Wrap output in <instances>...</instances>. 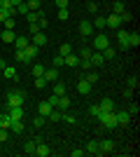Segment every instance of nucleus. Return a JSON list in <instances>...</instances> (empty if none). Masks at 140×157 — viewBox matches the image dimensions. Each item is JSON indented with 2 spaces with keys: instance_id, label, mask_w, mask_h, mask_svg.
Wrapping results in <instances>:
<instances>
[{
  "instance_id": "c03bdc74",
  "label": "nucleus",
  "mask_w": 140,
  "mask_h": 157,
  "mask_svg": "<svg viewBox=\"0 0 140 157\" xmlns=\"http://www.w3.org/2000/svg\"><path fill=\"white\" fill-rule=\"evenodd\" d=\"M12 2H9V0H0V10H12Z\"/></svg>"
},
{
  "instance_id": "c85d7f7f",
  "label": "nucleus",
  "mask_w": 140,
  "mask_h": 157,
  "mask_svg": "<svg viewBox=\"0 0 140 157\" xmlns=\"http://www.w3.org/2000/svg\"><path fill=\"white\" fill-rule=\"evenodd\" d=\"M35 141H28V143H23V152H26V155H35Z\"/></svg>"
},
{
  "instance_id": "8fccbe9b",
  "label": "nucleus",
  "mask_w": 140,
  "mask_h": 157,
  "mask_svg": "<svg viewBox=\"0 0 140 157\" xmlns=\"http://www.w3.org/2000/svg\"><path fill=\"white\" fill-rule=\"evenodd\" d=\"M138 78H128V87H131V89H138Z\"/></svg>"
},
{
  "instance_id": "423d86ee",
  "label": "nucleus",
  "mask_w": 140,
  "mask_h": 157,
  "mask_svg": "<svg viewBox=\"0 0 140 157\" xmlns=\"http://www.w3.org/2000/svg\"><path fill=\"white\" fill-rule=\"evenodd\" d=\"M114 117H117V124H128L131 122V113L128 110H114Z\"/></svg>"
},
{
  "instance_id": "dca6fc26",
  "label": "nucleus",
  "mask_w": 140,
  "mask_h": 157,
  "mask_svg": "<svg viewBox=\"0 0 140 157\" xmlns=\"http://www.w3.org/2000/svg\"><path fill=\"white\" fill-rule=\"evenodd\" d=\"M56 108H59V110H63V113H66L68 108H70V98H68L66 94H63V96H59V103H56Z\"/></svg>"
},
{
  "instance_id": "473e14b6",
  "label": "nucleus",
  "mask_w": 140,
  "mask_h": 157,
  "mask_svg": "<svg viewBox=\"0 0 140 157\" xmlns=\"http://www.w3.org/2000/svg\"><path fill=\"white\" fill-rule=\"evenodd\" d=\"M91 24H93V28H98V31H100V28H105V17H96Z\"/></svg>"
},
{
  "instance_id": "f3484780",
  "label": "nucleus",
  "mask_w": 140,
  "mask_h": 157,
  "mask_svg": "<svg viewBox=\"0 0 140 157\" xmlns=\"http://www.w3.org/2000/svg\"><path fill=\"white\" fill-rule=\"evenodd\" d=\"M49 152H52V150H49L45 143H38V145H35V155H38V157H49Z\"/></svg>"
},
{
  "instance_id": "4d7b16f0",
  "label": "nucleus",
  "mask_w": 140,
  "mask_h": 157,
  "mask_svg": "<svg viewBox=\"0 0 140 157\" xmlns=\"http://www.w3.org/2000/svg\"><path fill=\"white\" fill-rule=\"evenodd\" d=\"M5 19H9V12H7V10H0V21H5Z\"/></svg>"
},
{
  "instance_id": "2eb2a0df",
  "label": "nucleus",
  "mask_w": 140,
  "mask_h": 157,
  "mask_svg": "<svg viewBox=\"0 0 140 157\" xmlns=\"http://www.w3.org/2000/svg\"><path fill=\"white\" fill-rule=\"evenodd\" d=\"M77 92L80 94H89L91 92V82H89V80H80V82H77Z\"/></svg>"
},
{
  "instance_id": "37998d69",
  "label": "nucleus",
  "mask_w": 140,
  "mask_h": 157,
  "mask_svg": "<svg viewBox=\"0 0 140 157\" xmlns=\"http://www.w3.org/2000/svg\"><path fill=\"white\" fill-rule=\"evenodd\" d=\"M80 63H82V68L84 71H91L93 66H91V59H80Z\"/></svg>"
},
{
  "instance_id": "4c0bfd02",
  "label": "nucleus",
  "mask_w": 140,
  "mask_h": 157,
  "mask_svg": "<svg viewBox=\"0 0 140 157\" xmlns=\"http://www.w3.org/2000/svg\"><path fill=\"white\" fill-rule=\"evenodd\" d=\"M68 17H70V12H68V7H59V19H61V21H66Z\"/></svg>"
},
{
  "instance_id": "0eeeda50",
  "label": "nucleus",
  "mask_w": 140,
  "mask_h": 157,
  "mask_svg": "<svg viewBox=\"0 0 140 157\" xmlns=\"http://www.w3.org/2000/svg\"><path fill=\"white\" fill-rule=\"evenodd\" d=\"M42 78H45L47 82H56V80L61 78V73H59V68H54V66H52L49 71H47V68H45V75H42Z\"/></svg>"
},
{
  "instance_id": "6e6552de",
  "label": "nucleus",
  "mask_w": 140,
  "mask_h": 157,
  "mask_svg": "<svg viewBox=\"0 0 140 157\" xmlns=\"http://www.w3.org/2000/svg\"><path fill=\"white\" fill-rule=\"evenodd\" d=\"M117 42H119L121 49H128V33L121 31V28H117Z\"/></svg>"
},
{
  "instance_id": "680f3d73",
  "label": "nucleus",
  "mask_w": 140,
  "mask_h": 157,
  "mask_svg": "<svg viewBox=\"0 0 140 157\" xmlns=\"http://www.w3.org/2000/svg\"><path fill=\"white\" fill-rule=\"evenodd\" d=\"M9 2H12V5L16 7V5H19V2H23V0H9Z\"/></svg>"
},
{
  "instance_id": "f03ea898",
  "label": "nucleus",
  "mask_w": 140,
  "mask_h": 157,
  "mask_svg": "<svg viewBox=\"0 0 140 157\" xmlns=\"http://www.w3.org/2000/svg\"><path fill=\"white\" fill-rule=\"evenodd\" d=\"M23 98H26V94L19 92V89H16V92H9L7 94V110L14 108V105H23Z\"/></svg>"
},
{
  "instance_id": "a19ab883",
  "label": "nucleus",
  "mask_w": 140,
  "mask_h": 157,
  "mask_svg": "<svg viewBox=\"0 0 140 157\" xmlns=\"http://www.w3.org/2000/svg\"><path fill=\"white\" fill-rule=\"evenodd\" d=\"M35 87H38V89H45V87H47V80L42 78V75H40V78H35Z\"/></svg>"
},
{
  "instance_id": "e433bc0d",
  "label": "nucleus",
  "mask_w": 140,
  "mask_h": 157,
  "mask_svg": "<svg viewBox=\"0 0 140 157\" xmlns=\"http://www.w3.org/2000/svg\"><path fill=\"white\" fill-rule=\"evenodd\" d=\"M33 127H35V129H40V127H45V115H38V117L33 120Z\"/></svg>"
},
{
  "instance_id": "412c9836",
  "label": "nucleus",
  "mask_w": 140,
  "mask_h": 157,
  "mask_svg": "<svg viewBox=\"0 0 140 157\" xmlns=\"http://www.w3.org/2000/svg\"><path fill=\"white\" fill-rule=\"evenodd\" d=\"M89 59H91V66H103V54L100 52H91V56H89Z\"/></svg>"
},
{
  "instance_id": "4468645a",
  "label": "nucleus",
  "mask_w": 140,
  "mask_h": 157,
  "mask_svg": "<svg viewBox=\"0 0 140 157\" xmlns=\"http://www.w3.org/2000/svg\"><path fill=\"white\" fill-rule=\"evenodd\" d=\"M7 113H9V117H12V120H21V117H23V105H14V108H9Z\"/></svg>"
},
{
  "instance_id": "13d9d810",
  "label": "nucleus",
  "mask_w": 140,
  "mask_h": 157,
  "mask_svg": "<svg viewBox=\"0 0 140 157\" xmlns=\"http://www.w3.org/2000/svg\"><path fill=\"white\" fill-rule=\"evenodd\" d=\"M87 10H89V12H98V5H96V2H89Z\"/></svg>"
},
{
  "instance_id": "6e6d98bb",
  "label": "nucleus",
  "mask_w": 140,
  "mask_h": 157,
  "mask_svg": "<svg viewBox=\"0 0 140 157\" xmlns=\"http://www.w3.org/2000/svg\"><path fill=\"white\" fill-rule=\"evenodd\" d=\"M47 101H49V103H52V105H54V108H56V103H59V96H56V94H52V96L47 98Z\"/></svg>"
},
{
  "instance_id": "393cba45",
  "label": "nucleus",
  "mask_w": 140,
  "mask_h": 157,
  "mask_svg": "<svg viewBox=\"0 0 140 157\" xmlns=\"http://www.w3.org/2000/svg\"><path fill=\"white\" fill-rule=\"evenodd\" d=\"M100 54H103V59H114V56H117V49L110 45V47H105V49H103Z\"/></svg>"
},
{
  "instance_id": "9d476101",
  "label": "nucleus",
  "mask_w": 140,
  "mask_h": 157,
  "mask_svg": "<svg viewBox=\"0 0 140 157\" xmlns=\"http://www.w3.org/2000/svg\"><path fill=\"white\" fill-rule=\"evenodd\" d=\"M98 105H100V110H103V113H112V110H117V105H114L112 98H103Z\"/></svg>"
},
{
  "instance_id": "a211bd4d",
  "label": "nucleus",
  "mask_w": 140,
  "mask_h": 157,
  "mask_svg": "<svg viewBox=\"0 0 140 157\" xmlns=\"http://www.w3.org/2000/svg\"><path fill=\"white\" fill-rule=\"evenodd\" d=\"M38 110H40V113H42V115H45V117H47V115H49V113H52V110H54V105H52V103H49V101H42V103H40V105H38Z\"/></svg>"
},
{
  "instance_id": "9b49d317",
  "label": "nucleus",
  "mask_w": 140,
  "mask_h": 157,
  "mask_svg": "<svg viewBox=\"0 0 140 157\" xmlns=\"http://www.w3.org/2000/svg\"><path fill=\"white\" fill-rule=\"evenodd\" d=\"M63 63L70 66V68H77V66H80V56H75V54L70 52L68 56H63Z\"/></svg>"
},
{
  "instance_id": "5701e85b",
  "label": "nucleus",
  "mask_w": 140,
  "mask_h": 157,
  "mask_svg": "<svg viewBox=\"0 0 140 157\" xmlns=\"http://www.w3.org/2000/svg\"><path fill=\"white\" fill-rule=\"evenodd\" d=\"M140 45V33H128V47H138Z\"/></svg>"
},
{
  "instance_id": "603ef678",
  "label": "nucleus",
  "mask_w": 140,
  "mask_h": 157,
  "mask_svg": "<svg viewBox=\"0 0 140 157\" xmlns=\"http://www.w3.org/2000/svg\"><path fill=\"white\" fill-rule=\"evenodd\" d=\"M59 66H63V56H61V54L54 56V68H59Z\"/></svg>"
},
{
  "instance_id": "09e8293b",
  "label": "nucleus",
  "mask_w": 140,
  "mask_h": 157,
  "mask_svg": "<svg viewBox=\"0 0 140 157\" xmlns=\"http://www.w3.org/2000/svg\"><path fill=\"white\" fill-rule=\"evenodd\" d=\"M40 31V26H38V21H35V24H31V26H28V33H31V35H35V33Z\"/></svg>"
},
{
  "instance_id": "052dcab7",
  "label": "nucleus",
  "mask_w": 140,
  "mask_h": 157,
  "mask_svg": "<svg viewBox=\"0 0 140 157\" xmlns=\"http://www.w3.org/2000/svg\"><path fill=\"white\" fill-rule=\"evenodd\" d=\"M70 155H73V157H82V155H84V150H73Z\"/></svg>"
},
{
  "instance_id": "de8ad7c7",
  "label": "nucleus",
  "mask_w": 140,
  "mask_h": 157,
  "mask_svg": "<svg viewBox=\"0 0 140 157\" xmlns=\"http://www.w3.org/2000/svg\"><path fill=\"white\" fill-rule=\"evenodd\" d=\"M119 17H121V21H133V14L131 12H121Z\"/></svg>"
},
{
  "instance_id": "2f4dec72",
  "label": "nucleus",
  "mask_w": 140,
  "mask_h": 157,
  "mask_svg": "<svg viewBox=\"0 0 140 157\" xmlns=\"http://www.w3.org/2000/svg\"><path fill=\"white\" fill-rule=\"evenodd\" d=\"M26 45H28V38H23V35H21V38H14V47H16V49H23Z\"/></svg>"
},
{
  "instance_id": "ddd939ff",
  "label": "nucleus",
  "mask_w": 140,
  "mask_h": 157,
  "mask_svg": "<svg viewBox=\"0 0 140 157\" xmlns=\"http://www.w3.org/2000/svg\"><path fill=\"white\" fill-rule=\"evenodd\" d=\"M33 45H35V47H45V45H47V35H45L42 31H38V33L33 35Z\"/></svg>"
},
{
  "instance_id": "e2e57ef3",
  "label": "nucleus",
  "mask_w": 140,
  "mask_h": 157,
  "mask_svg": "<svg viewBox=\"0 0 140 157\" xmlns=\"http://www.w3.org/2000/svg\"><path fill=\"white\" fill-rule=\"evenodd\" d=\"M5 66H7V63H5V59H0V71H2V68H5Z\"/></svg>"
},
{
  "instance_id": "a878e982",
  "label": "nucleus",
  "mask_w": 140,
  "mask_h": 157,
  "mask_svg": "<svg viewBox=\"0 0 140 157\" xmlns=\"http://www.w3.org/2000/svg\"><path fill=\"white\" fill-rule=\"evenodd\" d=\"M54 94H56V96H63V94H66V85L56 80V82H54Z\"/></svg>"
},
{
  "instance_id": "6ab92c4d",
  "label": "nucleus",
  "mask_w": 140,
  "mask_h": 157,
  "mask_svg": "<svg viewBox=\"0 0 140 157\" xmlns=\"http://www.w3.org/2000/svg\"><path fill=\"white\" fill-rule=\"evenodd\" d=\"M9 124H12L9 113H0V127H2V129H9Z\"/></svg>"
},
{
  "instance_id": "f704fd0d",
  "label": "nucleus",
  "mask_w": 140,
  "mask_h": 157,
  "mask_svg": "<svg viewBox=\"0 0 140 157\" xmlns=\"http://www.w3.org/2000/svg\"><path fill=\"white\" fill-rule=\"evenodd\" d=\"M2 73H5V78H9V80L16 78V71H14L12 66H5V68H2Z\"/></svg>"
},
{
  "instance_id": "1a4fd4ad",
  "label": "nucleus",
  "mask_w": 140,
  "mask_h": 157,
  "mask_svg": "<svg viewBox=\"0 0 140 157\" xmlns=\"http://www.w3.org/2000/svg\"><path fill=\"white\" fill-rule=\"evenodd\" d=\"M80 35H84V38L93 35V24L91 21H80Z\"/></svg>"
},
{
  "instance_id": "f8f14e48",
  "label": "nucleus",
  "mask_w": 140,
  "mask_h": 157,
  "mask_svg": "<svg viewBox=\"0 0 140 157\" xmlns=\"http://www.w3.org/2000/svg\"><path fill=\"white\" fill-rule=\"evenodd\" d=\"M98 148H100V155H103V152H112L114 150V141L105 138V141H100V143H98Z\"/></svg>"
},
{
  "instance_id": "bb28decb",
  "label": "nucleus",
  "mask_w": 140,
  "mask_h": 157,
  "mask_svg": "<svg viewBox=\"0 0 140 157\" xmlns=\"http://www.w3.org/2000/svg\"><path fill=\"white\" fill-rule=\"evenodd\" d=\"M112 12H114V14H121V12H126V5H124L121 0H114V5H112Z\"/></svg>"
},
{
  "instance_id": "39448f33",
  "label": "nucleus",
  "mask_w": 140,
  "mask_h": 157,
  "mask_svg": "<svg viewBox=\"0 0 140 157\" xmlns=\"http://www.w3.org/2000/svg\"><path fill=\"white\" fill-rule=\"evenodd\" d=\"M38 49H40V47H35L33 42H28V45L23 47V63L33 61V56H38Z\"/></svg>"
},
{
  "instance_id": "bf43d9fd",
  "label": "nucleus",
  "mask_w": 140,
  "mask_h": 157,
  "mask_svg": "<svg viewBox=\"0 0 140 157\" xmlns=\"http://www.w3.org/2000/svg\"><path fill=\"white\" fill-rule=\"evenodd\" d=\"M54 2H56V7H68L70 0H54Z\"/></svg>"
},
{
  "instance_id": "20e7f679",
  "label": "nucleus",
  "mask_w": 140,
  "mask_h": 157,
  "mask_svg": "<svg viewBox=\"0 0 140 157\" xmlns=\"http://www.w3.org/2000/svg\"><path fill=\"white\" fill-rule=\"evenodd\" d=\"M121 24H124V21H121V17H119V14H114V12L110 14V17H105V28H112V31H117Z\"/></svg>"
},
{
  "instance_id": "aec40b11",
  "label": "nucleus",
  "mask_w": 140,
  "mask_h": 157,
  "mask_svg": "<svg viewBox=\"0 0 140 157\" xmlns=\"http://www.w3.org/2000/svg\"><path fill=\"white\" fill-rule=\"evenodd\" d=\"M84 152H91V155H100L98 141H89V143H87V150H84Z\"/></svg>"
},
{
  "instance_id": "58836bf2",
  "label": "nucleus",
  "mask_w": 140,
  "mask_h": 157,
  "mask_svg": "<svg viewBox=\"0 0 140 157\" xmlns=\"http://www.w3.org/2000/svg\"><path fill=\"white\" fill-rule=\"evenodd\" d=\"M77 56H80V59H89V56H91V49H89V47H82Z\"/></svg>"
},
{
  "instance_id": "ea45409f",
  "label": "nucleus",
  "mask_w": 140,
  "mask_h": 157,
  "mask_svg": "<svg viewBox=\"0 0 140 157\" xmlns=\"http://www.w3.org/2000/svg\"><path fill=\"white\" fill-rule=\"evenodd\" d=\"M2 24H5V28H7V31H14V26H16V21H14L12 17H9V19H5Z\"/></svg>"
},
{
  "instance_id": "3c124183",
  "label": "nucleus",
  "mask_w": 140,
  "mask_h": 157,
  "mask_svg": "<svg viewBox=\"0 0 140 157\" xmlns=\"http://www.w3.org/2000/svg\"><path fill=\"white\" fill-rule=\"evenodd\" d=\"M14 59L19 61V63H23V49H16V54H14Z\"/></svg>"
},
{
  "instance_id": "cd10ccee",
  "label": "nucleus",
  "mask_w": 140,
  "mask_h": 157,
  "mask_svg": "<svg viewBox=\"0 0 140 157\" xmlns=\"http://www.w3.org/2000/svg\"><path fill=\"white\" fill-rule=\"evenodd\" d=\"M0 38H2V42H14V38H16V35H14V31H7V28H5Z\"/></svg>"
},
{
  "instance_id": "7ed1b4c3",
  "label": "nucleus",
  "mask_w": 140,
  "mask_h": 157,
  "mask_svg": "<svg viewBox=\"0 0 140 157\" xmlns=\"http://www.w3.org/2000/svg\"><path fill=\"white\" fill-rule=\"evenodd\" d=\"M105 47H110V38L103 35V33H98V35L93 38V49H96V52H103Z\"/></svg>"
},
{
  "instance_id": "5fc2aeb1",
  "label": "nucleus",
  "mask_w": 140,
  "mask_h": 157,
  "mask_svg": "<svg viewBox=\"0 0 140 157\" xmlns=\"http://www.w3.org/2000/svg\"><path fill=\"white\" fill-rule=\"evenodd\" d=\"M138 110H140V105H138V103H131V105H128V113H131V115H135Z\"/></svg>"
},
{
  "instance_id": "4be33fe9",
  "label": "nucleus",
  "mask_w": 140,
  "mask_h": 157,
  "mask_svg": "<svg viewBox=\"0 0 140 157\" xmlns=\"http://www.w3.org/2000/svg\"><path fill=\"white\" fill-rule=\"evenodd\" d=\"M28 12H31V7H28V2H26V0H23V2H19V5H16V14H19V17H26Z\"/></svg>"
},
{
  "instance_id": "f257e3e1",
  "label": "nucleus",
  "mask_w": 140,
  "mask_h": 157,
  "mask_svg": "<svg viewBox=\"0 0 140 157\" xmlns=\"http://www.w3.org/2000/svg\"><path fill=\"white\" fill-rule=\"evenodd\" d=\"M98 122L105 127V129H117V127H119V124H117V117H114V110L112 113H100Z\"/></svg>"
},
{
  "instance_id": "79ce46f5",
  "label": "nucleus",
  "mask_w": 140,
  "mask_h": 157,
  "mask_svg": "<svg viewBox=\"0 0 140 157\" xmlns=\"http://www.w3.org/2000/svg\"><path fill=\"white\" fill-rule=\"evenodd\" d=\"M100 113H103V110H100V105H91V108H89V115H93V117H98Z\"/></svg>"
},
{
  "instance_id": "864d4df0",
  "label": "nucleus",
  "mask_w": 140,
  "mask_h": 157,
  "mask_svg": "<svg viewBox=\"0 0 140 157\" xmlns=\"http://www.w3.org/2000/svg\"><path fill=\"white\" fill-rule=\"evenodd\" d=\"M84 80H89V82L93 85V82H98V75H96V73H89V75H87Z\"/></svg>"
},
{
  "instance_id": "c756f323",
  "label": "nucleus",
  "mask_w": 140,
  "mask_h": 157,
  "mask_svg": "<svg viewBox=\"0 0 140 157\" xmlns=\"http://www.w3.org/2000/svg\"><path fill=\"white\" fill-rule=\"evenodd\" d=\"M28 7H31V12H38V10H42V0H26Z\"/></svg>"
},
{
  "instance_id": "a18cd8bd",
  "label": "nucleus",
  "mask_w": 140,
  "mask_h": 157,
  "mask_svg": "<svg viewBox=\"0 0 140 157\" xmlns=\"http://www.w3.org/2000/svg\"><path fill=\"white\" fill-rule=\"evenodd\" d=\"M7 136H9V131L0 127V143H5V141H7Z\"/></svg>"
},
{
  "instance_id": "c9c22d12",
  "label": "nucleus",
  "mask_w": 140,
  "mask_h": 157,
  "mask_svg": "<svg viewBox=\"0 0 140 157\" xmlns=\"http://www.w3.org/2000/svg\"><path fill=\"white\" fill-rule=\"evenodd\" d=\"M33 75H35V78L45 75V66H42V63H35V66H33Z\"/></svg>"
},
{
  "instance_id": "49530a36",
  "label": "nucleus",
  "mask_w": 140,
  "mask_h": 157,
  "mask_svg": "<svg viewBox=\"0 0 140 157\" xmlns=\"http://www.w3.org/2000/svg\"><path fill=\"white\" fill-rule=\"evenodd\" d=\"M61 120H63V122H68V124H73V122H75V115H68V113H63V117H61Z\"/></svg>"
},
{
  "instance_id": "72a5a7b5",
  "label": "nucleus",
  "mask_w": 140,
  "mask_h": 157,
  "mask_svg": "<svg viewBox=\"0 0 140 157\" xmlns=\"http://www.w3.org/2000/svg\"><path fill=\"white\" fill-rule=\"evenodd\" d=\"M70 52H73V47L68 45V42H63V45L59 47V54H61V56H68V54H70Z\"/></svg>"
},
{
  "instance_id": "7c9ffc66",
  "label": "nucleus",
  "mask_w": 140,
  "mask_h": 157,
  "mask_svg": "<svg viewBox=\"0 0 140 157\" xmlns=\"http://www.w3.org/2000/svg\"><path fill=\"white\" fill-rule=\"evenodd\" d=\"M47 117H49V120H54V122H59V120L63 117V110H59V108H54V110L49 113V115H47Z\"/></svg>"
},
{
  "instance_id": "b1692460",
  "label": "nucleus",
  "mask_w": 140,
  "mask_h": 157,
  "mask_svg": "<svg viewBox=\"0 0 140 157\" xmlns=\"http://www.w3.org/2000/svg\"><path fill=\"white\" fill-rule=\"evenodd\" d=\"M9 129H12L14 134H23V122H21V120H12Z\"/></svg>"
}]
</instances>
